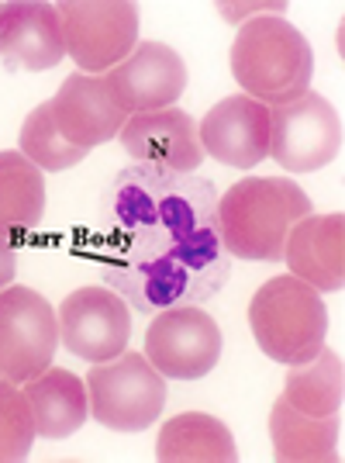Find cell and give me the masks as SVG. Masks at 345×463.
I'll return each mask as SVG.
<instances>
[{"mask_svg":"<svg viewBox=\"0 0 345 463\" xmlns=\"http://www.w3.org/2000/svg\"><path fill=\"white\" fill-rule=\"evenodd\" d=\"M155 460L159 463H235V436L221 419L208 411H183L172 415L159 429L155 439Z\"/></svg>","mask_w":345,"mask_h":463,"instance_id":"cell-19","label":"cell"},{"mask_svg":"<svg viewBox=\"0 0 345 463\" xmlns=\"http://www.w3.org/2000/svg\"><path fill=\"white\" fill-rule=\"evenodd\" d=\"M221 328L200 305H176L153 315L145 332V360L166 381H200L221 360Z\"/></svg>","mask_w":345,"mask_h":463,"instance_id":"cell-9","label":"cell"},{"mask_svg":"<svg viewBox=\"0 0 345 463\" xmlns=\"http://www.w3.org/2000/svg\"><path fill=\"white\" fill-rule=\"evenodd\" d=\"M14 273H18V246L7 232H0V290L11 288Z\"/></svg>","mask_w":345,"mask_h":463,"instance_id":"cell-25","label":"cell"},{"mask_svg":"<svg viewBox=\"0 0 345 463\" xmlns=\"http://www.w3.org/2000/svg\"><path fill=\"white\" fill-rule=\"evenodd\" d=\"M94 260L104 288L142 315L211 301L231 273L214 184L145 163L121 170L100 194Z\"/></svg>","mask_w":345,"mask_h":463,"instance_id":"cell-1","label":"cell"},{"mask_svg":"<svg viewBox=\"0 0 345 463\" xmlns=\"http://www.w3.org/2000/svg\"><path fill=\"white\" fill-rule=\"evenodd\" d=\"M342 153V121L322 94L269 108V156L287 174H314Z\"/></svg>","mask_w":345,"mask_h":463,"instance_id":"cell-8","label":"cell"},{"mask_svg":"<svg viewBox=\"0 0 345 463\" xmlns=\"http://www.w3.org/2000/svg\"><path fill=\"white\" fill-rule=\"evenodd\" d=\"M59 346L56 308L32 288L0 290V377L28 384L52 367Z\"/></svg>","mask_w":345,"mask_h":463,"instance_id":"cell-7","label":"cell"},{"mask_svg":"<svg viewBox=\"0 0 345 463\" xmlns=\"http://www.w3.org/2000/svg\"><path fill=\"white\" fill-rule=\"evenodd\" d=\"M249 328L252 339L269 360L294 367L307 364L318 349L325 346L328 311L322 294L297 280L294 273L269 277L249 301Z\"/></svg>","mask_w":345,"mask_h":463,"instance_id":"cell-4","label":"cell"},{"mask_svg":"<svg viewBox=\"0 0 345 463\" xmlns=\"http://www.w3.org/2000/svg\"><path fill=\"white\" fill-rule=\"evenodd\" d=\"M66 56L79 73L104 77L138 45V4L132 0H66L59 4Z\"/></svg>","mask_w":345,"mask_h":463,"instance_id":"cell-6","label":"cell"},{"mask_svg":"<svg viewBox=\"0 0 345 463\" xmlns=\"http://www.w3.org/2000/svg\"><path fill=\"white\" fill-rule=\"evenodd\" d=\"M45 214V174L21 153H0V232L35 229Z\"/></svg>","mask_w":345,"mask_h":463,"instance_id":"cell-21","label":"cell"},{"mask_svg":"<svg viewBox=\"0 0 345 463\" xmlns=\"http://www.w3.org/2000/svg\"><path fill=\"white\" fill-rule=\"evenodd\" d=\"M0 56L11 66L45 73L66 59V39L56 4L14 0L0 4Z\"/></svg>","mask_w":345,"mask_h":463,"instance_id":"cell-15","label":"cell"},{"mask_svg":"<svg viewBox=\"0 0 345 463\" xmlns=\"http://www.w3.org/2000/svg\"><path fill=\"white\" fill-rule=\"evenodd\" d=\"M52 115L62 138L83 149L111 142L115 136H121L128 121V111L115 100L107 80L79 73V70L62 80L59 94L52 97Z\"/></svg>","mask_w":345,"mask_h":463,"instance_id":"cell-14","label":"cell"},{"mask_svg":"<svg viewBox=\"0 0 345 463\" xmlns=\"http://www.w3.org/2000/svg\"><path fill=\"white\" fill-rule=\"evenodd\" d=\"M231 77L242 87V94L276 108L297 100L311 90L314 77V52L301 28L287 18L263 14L238 28L231 42Z\"/></svg>","mask_w":345,"mask_h":463,"instance_id":"cell-3","label":"cell"},{"mask_svg":"<svg viewBox=\"0 0 345 463\" xmlns=\"http://www.w3.org/2000/svg\"><path fill=\"white\" fill-rule=\"evenodd\" d=\"M342 391H345V373H342V356L335 349H318L307 364H294L284 381V402L304 411V415H339L342 408Z\"/></svg>","mask_w":345,"mask_h":463,"instance_id":"cell-20","label":"cell"},{"mask_svg":"<svg viewBox=\"0 0 345 463\" xmlns=\"http://www.w3.org/2000/svg\"><path fill=\"white\" fill-rule=\"evenodd\" d=\"M339 415H304L297 408L276 398L269 408V439L273 457L280 463H331L339 460Z\"/></svg>","mask_w":345,"mask_h":463,"instance_id":"cell-18","label":"cell"},{"mask_svg":"<svg viewBox=\"0 0 345 463\" xmlns=\"http://www.w3.org/2000/svg\"><path fill=\"white\" fill-rule=\"evenodd\" d=\"M18 153L24 159H32L42 174H62V170L83 163L90 156V149L73 146V142L62 138L56 115H52V100H45V104H39L32 115L24 118L18 136Z\"/></svg>","mask_w":345,"mask_h":463,"instance_id":"cell-22","label":"cell"},{"mask_svg":"<svg viewBox=\"0 0 345 463\" xmlns=\"http://www.w3.org/2000/svg\"><path fill=\"white\" fill-rule=\"evenodd\" d=\"M32 415H35V429L42 439H66L73 436L79 425L90 415V398H87V384L73 370L45 367L39 377H32L28 384H21Z\"/></svg>","mask_w":345,"mask_h":463,"instance_id":"cell-17","label":"cell"},{"mask_svg":"<svg viewBox=\"0 0 345 463\" xmlns=\"http://www.w3.org/2000/svg\"><path fill=\"white\" fill-rule=\"evenodd\" d=\"M311 214L307 197L287 176H246L218 197V235L231 260H284L290 229Z\"/></svg>","mask_w":345,"mask_h":463,"instance_id":"cell-2","label":"cell"},{"mask_svg":"<svg viewBox=\"0 0 345 463\" xmlns=\"http://www.w3.org/2000/svg\"><path fill=\"white\" fill-rule=\"evenodd\" d=\"M259 11H273L276 18H284V11H287V4L280 0V4H218V14L225 21H252V14H259Z\"/></svg>","mask_w":345,"mask_h":463,"instance_id":"cell-24","label":"cell"},{"mask_svg":"<svg viewBox=\"0 0 345 463\" xmlns=\"http://www.w3.org/2000/svg\"><path fill=\"white\" fill-rule=\"evenodd\" d=\"M59 343L87 364H107L132 339V305L111 288H77L56 311Z\"/></svg>","mask_w":345,"mask_h":463,"instance_id":"cell-10","label":"cell"},{"mask_svg":"<svg viewBox=\"0 0 345 463\" xmlns=\"http://www.w3.org/2000/svg\"><path fill=\"white\" fill-rule=\"evenodd\" d=\"M0 381H4V377H0Z\"/></svg>","mask_w":345,"mask_h":463,"instance_id":"cell-26","label":"cell"},{"mask_svg":"<svg viewBox=\"0 0 345 463\" xmlns=\"http://www.w3.org/2000/svg\"><path fill=\"white\" fill-rule=\"evenodd\" d=\"M90 415L115 432H142L159 422L166 408V377L145 360V353H121L87 370Z\"/></svg>","mask_w":345,"mask_h":463,"instance_id":"cell-5","label":"cell"},{"mask_svg":"<svg viewBox=\"0 0 345 463\" xmlns=\"http://www.w3.org/2000/svg\"><path fill=\"white\" fill-rule=\"evenodd\" d=\"M115 100L132 115L176 108L187 90V62L163 42H138L115 70L104 73Z\"/></svg>","mask_w":345,"mask_h":463,"instance_id":"cell-11","label":"cell"},{"mask_svg":"<svg viewBox=\"0 0 345 463\" xmlns=\"http://www.w3.org/2000/svg\"><path fill=\"white\" fill-rule=\"evenodd\" d=\"M290 273L314 290H342L345 284V214H307L284 246Z\"/></svg>","mask_w":345,"mask_h":463,"instance_id":"cell-16","label":"cell"},{"mask_svg":"<svg viewBox=\"0 0 345 463\" xmlns=\"http://www.w3.org/2000/svg\"><path fill=\"white\" fill-rule=\"evenodd\" d=\"M117 138H121V149L132 156L135 163L159 166L170 174H193L204 163L197 121L180 108L132 115Z\"/></svg>","mask_w":345,"mask_h":463,"instance_id":"cell-13","label":"cell"},{"mask_svg":"<svg viewBox=\"0 0 345 463\" xmlns=\"http://www.w3.org/2000/svg\"><path fill=\"white\" fill-rule=\"evenodd\" d=\"M204 156L235 170H252L269 156V108L246 94L218 100L197 121Z\"/></svg>","mask_w":345,"mask_h":463,"instance_id":"cell-12","label":"cell"},{"mask_svg":"<svg viewBox=\"0 0 345 463\" xmlns=\"http://www.w3.org/2000/svg\"><path fill=\"white\" fill-rule=\"evenodd\" d=\"M35 439H39V429L21 384L0 381V463L28 460Z\"/></svg>","mask_w":345,"mask_h":463,"instance_id":"cell-23","label":"cell"}]
</instances>
